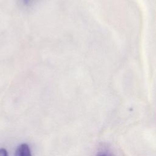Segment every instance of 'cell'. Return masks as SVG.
<instances>
[{"instance_id": "277c9868", "label": "cell", "mask_w": 156, "mask_h": 156, "mask_svg": "<svg viewBox=\"0 0 156 156\" xmlns=\"http://www.w3.org/2000/svg\"><path fill=\"white\" fill-rule=\"evenodd\" d=\"M101 156H105V155H101Z\"/></svg>"}, {"instance_id": "6da1fadb", "label": "cell", "mask_w": 156, "mask_h": 156, "mask_svg": "<svg viewBox=\"0 0 156 156\" xmlns=\"http://www.w3.org/2000/svg\"><path fill=\"white\" fill-rule=\"evenodd\" d=\"M15 156H31L29 146L26 143L19 145L15 151Z\"/></svg>"}, {"instance_id": "3957f363", "label": "cell", "mask_w": 156, "mask_h": 156, "mask_svg": "<svg viewBox=\"0 0 156 156\" xmlns=\"http://www.w3.org/2000/svg\"><path fill=\"white\" fill-rule=\"evenodd\" d=\"M0 156H8L7 152L5 149H0Z\"/></svg>"}, {"instance_id": "7a4b0ae2", "label": "cell", "mask_w": 156, "mask_h": 156, "mask_svg": "<svg viewBox=\"0 0 156 156\" xmlns=\"http://www.w3.org/2000/svg\"><path fill=\"white\" fill-rule=\"evenodd\" d=\"M35 0H21V2L26 6H28L29 5H30Z\"/></svg>"}]
</instances>
